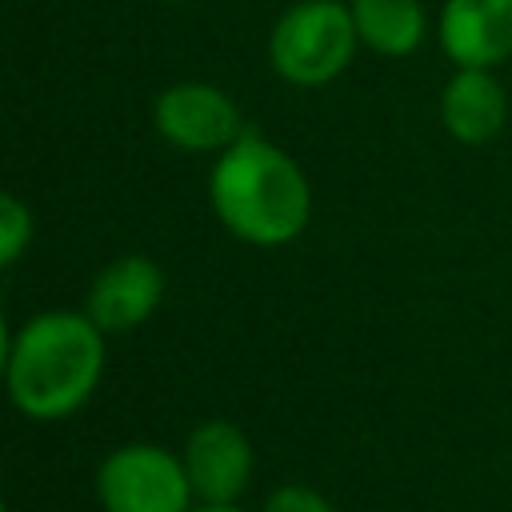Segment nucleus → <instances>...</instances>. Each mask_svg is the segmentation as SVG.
Returning a JSON list of instances; mask_svg holds the SVG:
<instances>
[{"mask_svg":"<svg viewBox=\"0 0 512 512\" xmlns=\"http://www.w3.org/2000/svg\"><path fill=\"white\" fill-rule=\"evenodd\" d=\"M208 204L224 232L256 248L292 244L312 220V184L292 152L244 132L216 152L208 172Z\"/></svg>","mask_w":512,"mask_h":512,"instance_id":"1","label":"nucleus"},{"mask_svg":"<svg viewBox=\"0 0 512 512\" xmlns=\"http://www.w3.org/2000/svg\"><path fill=\"white\" fill-rule=\"evenodd\" d=\"M104 376V332L80 308H48L20 324L8 356V400L28 420L80 412Z\"/></svg>","mask_w":512,"mask_h":512,"instance_id":"2","label":"nucleus"},{"mask_svg":"<svg viewBox=\"0 0 512 512\" xmlns=\"http://www.w3.org/2000/svg\"><path fill=\"white\" fill-rule=\"evenodd\" d=\"M360 36L348 0H296L268 32V64L284 84L324 88L348 72Z\"/></svg>","mask_w":512,"mask_h":512,"instance_id":"3","label":"nucleus"},{"mask_svg":"<svg viewBox=\"0 0 512 512\" xmlns=\"http://www.w3.org/2000/svg\"><path fill=\"white\" fill-rule=\"evenodd\" d=\"M104 512H192V480L176 452L160 444H120L96 468Z\"/></svg>","mask_w":512,"mask_h":512,"instance_id":"4","label":"nucleus"},{"mask_svg":"<svg viewBox=\"0 0 512 512\" xmlns=\"http://www.w3.org/2000/svg\"><path fill=\"white\" fill-rule=\"evenodd\" d=\"M152 124L180 152H224L244 136L240 104L208 80L168 84L152 104Z\"/></svg>","mask_w":512,"mask_h":512,"instance_id":"5","label":"nucleus"},{"mask_svg":"<svg viewBox=\"0 0 512 512\" xmlns=\"http://www.w3.org/2000/svg\"><path fill=\"white\" fill-rule=\"evenodd\" d=\"M164 300V272L152 256L128 252L108 260L84 296V312L96 320L100 332H132L140 328Z\"/></svg>","mask_w":512,"mask_h":512,"instance_id":"6","label":"nucleus"},{"mask_svg":"<svg viewBox=\"0 0 512 512\" xmlns=\"http://www.w3.org/2000/svg\"><path fill=\"white\" fill-rule=\"evenodd\" d=\"M200 504H236L252 480V440L232 420H204L188 432L180 452Z\"/></svg>","mask_w":512,"mask_h":512,"instance_id":"7","label":"nucleus"},{"mask_svg":"<svg viewBox=\"0 0 512 512\" xmlns=\"http://www.w3.org/2000/svg\"><path fill=\"white\" fill-rule=\"evenodd\" d=\"M436 40L452 68H500L512 60V0H444Z\"/></svg>","mask_w":512,"mask_h":512,"instance_id":"8","label":"nucleus"},{"mask_svg":"<svg viewBox=\"0 0 512 512\" xmlns=\"http://www.w3.org/2000/svg\"><path fill=\"white\" fill-rule=\"evenodd\" d=\"M440 124L464 148L492 144L508 124V92L492 68H452L440 88Z\"/></svg>","mask_w":512,"mask_h":512,"instance_id":"9","label":"nucleus"},{"mask_svg":"<svg viewBox=\"0 0 512 512\" xmlns=\"http://www.w3.org/2000/svg\"><path fill=\"white\" fill-rule=\"evenodd\" d=\"M360 48L404 60L428 40V8L424 0H348Z\"/></svg>","mask_w":512,"mask_h":512,"instance_id":"10","label":"nucleus"},{"mask_svg":"<svg viewBox=\"0 0 512 512\" xmlns=\"http://www.w3.org/2000/svg\"><path fill=\"white\" fill-rule=\"evenodd\" d=\"M32 232H36L32 208H28L16 192H4V188H0V272L12 268V264L28 252Z\"/></svg>","mask_w":512,"mask_h":512,"instance_id":"11","label":"nucleus"},{"mask_svg":"<svg viewBox=\"0 0 512 512\" xmlns=\"http://www.w3.org/2000/svg\"><path fill=\"white\" fill-rule=\"evenodd\" d=\"M264 512H336V508L308 484H284L264 500Z\"/></svg>","mask_w":512,"mask_h":512,"instance_id":"12","label":"nucleus"},{"mask_svg":"<svg viewBox=\"0 0 512 512\" xmlns=\"http://www.w3.org/2000/svg\"><path fill=\"white\" fill-rule=\"evenodd\" d=\"M12 336H16V332H8V316H4V308H0V384H4V376H8V356H12Z\"/></svg>","mask_w":512,"mask_h":512,"instance_id":"13","label":"nucleus"},{"mask_svg":"<svg viewBox=\"0 0 512 512\" xmlns=\"http://www.w3.org/2000/svg\"><path fill=\"white\" fill-rule=\"evenodd\" d=\"M192 512H240L236 504H196Z\"/></svg>","mask_w":512,"mask_h":512,"instance_id":"14","label":"nucleus"},{"mask_svg":"<svg viewBox=\"0 0 512 512\" xmlns=\"http://www.w3.org/2000/svg\"><path fill=\"white\" fill-rule=\"evenodd\" d=\"M164 4H180V0H164Z\"/></svg>","mask_w":512,"mask_h":512,"instance_id":"15","label":"nucleus"},{"mask_svg":"<svg viewBox=\"0 0 512 512\" xmlns=\"http://www.w3.org/2000/svg\"><path fill=\"white\" fill-rule=\"evenodd\" d=\"M0 512H8V508H4V500H0Z\"/></svg>","mask_w":512,"mask_h":512,"instance_id":"16","label":"nucleus"}]
</instances>
